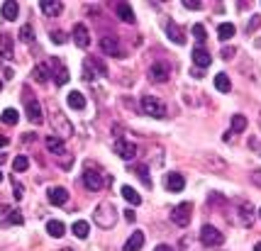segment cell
I'll list each match as a JSON object with an SVG mask.
<instances>
[{
    "label": "cell",
    "instance_id": "6da1fadb",
    "mask_svg": "<svg viewBox=\"0 0 261 251\" xmlns=\"http://www.w3.org/2000/svg\"><path fill=\"white\" fill-rule=\"evenodd\" d=\"M93 222L98 224L100 229H113L117 224V210L110 202H100V205L93 210Z\"/></svg>",
    "mask_w": 261,
    "mask_h": 251
},
{
    "label": "cell",
    "instance_id": "7a4b0ae2",
    "mask_svg": "<svg viewBox=\"0 0 261 251\" xmlns=\"http://www.w3.org/2000/svg\"><path fill=\"white\" fill-rule=\"evenodd\" d=\"M139 105H142V112L149 115V117H154V120L166 117V105H164L159 98H154V95H142Z\"/></svg>",
    "mask_w": 261,
    "mask_h": 251
},
{
    "label": "cell",
    "instance_id": "3957f363",
    "mask_svg": "<svg viewBox=\"0 0 261 251\" xmlns=\"http://www.w3.org/2000/svg\"><path fill=\"white\" fill-rule=\"evenodd\" d=\"M20 227V224H25V217H22V212L17 210V207H12V205H0V227L2 229H7V227Z\"/></svg>",
    "mask_w": 261,
    "mask_h": 251
},
{
    "label": "cell",
    "instance_id": "277c9868",
    "mask_svg": "<svg viewBox=\"0 0 261 251\" xmlns=\"http://www.w3.org/2000/svg\"><path fill=\"white\" fill-rule=\"evenodd\" d=\"M95 76H108V66L98 56H88L86 61H83V78L93 81Z\"/></svg>",
    "mask_w": 261,
    "mask_h": 251
},
{
    "label": "cell",
    "instance_id": "5b68a950",
    "mask_svg": "<svg viewBox=\"0 0 261 251\" xmlns=\"http://www.w3.org/2000/svg\"><path fill=\"white\" fill-rule=\"evenodd\" d=\"M198 239H200L203 247H220V244L225 242V234H222L217 227H212V224H203Z\"/></svg>",
    "mask_w": 261,
    "mask_h": 251
},
{
    "label": "cell",
    "instance_id": "8992f818",
    "mask_svg": "<svg viewBox=\"0 0 261 251\" xmlns=\"http://www.w3.org/2000/svg\"><path fill=\"white\" fill-rule=\"evenodd\" d=\"M171 78V63L169 61H154L149 66V81L151 83H166Z\"/></svg>",
    "mask_w": 261,
    "mask_h": 251
},
{
    "label": "cell",
    "instance_id": "52a82bcc",
    "mask_svg": "<svg viewBox=\"0 0 261 251\" xmlns=\"http://www.w3.org/2000/svg\"><path fill=\"white\" fill-rule=\"evenodd\" d=\"M191 217H193V205L191 202H181L171 210V222L176 227H188L191 224Z\"/></svg>",
    "mask_w": 261,
    "mask_h": 251
},
{
    "label": "cell",
    "instance_id": "ba28073f",
    "mask_svg": "<svg viewBox=\"0 0 261 251\" xmlns=\"http://www.w3.org/2000/svg\"><path fill=\"white\" fill-rule=\"evenodd\" d=\"M100 52L108 56H115V59H122L125 52H122V44H120V39H117L115 34H105V37H100Z\"/></svg>",
    "mask_w": 261,
    "mask_h": 251
},
{
    "label": "cell",
    "instance_id": "9c48e42d",
    "mask_svg": "<svg viewBox=\"0 0 261 251\" xmlns=\"http://www.w3.org/2000/svg\"><path fill=\"white\" fill-rule=\"evenodd\" d=\"M52 125H54V129L59 132V139H66V137L73 134V125L66 120L64 112H59V110L52 112Z\"/></svg>",
    "mask_w": 261,
    "mask_h": 251
},
{
    "label": "cell",
    "instance_id": "30bf717a",
    "mask_svg": "<svg viewBox=\"0 0 261 251\" xmlns=\"http://www.w3.org/2000/svg\"><path fill=\"white\" fill-rule=\"evenodd\" d=\"M83 186H86L90 193L103 190V173L100 171H93V168L88 166V171H83Z\"/></svg>",
    "mask_w": 261,
    "mask_h": 251
},
{
    "label": "cell",
    "instance_id": "8fae6325",
    "mask_svg": "<svg viewBox=\"0 0 261 251\" xmlns=\"http://www.w3.org/2000/svg\"><path fill=\"white\" fill-rule=\"evenodd\" d=\"M25 110H27V120L29 122H34V125H39V122L44 120V115H42V105H39L37 98H27V100H25Z\"/></svg>",
    "mask_w": 261,
    "mask_h": 251
},
{
    "label": "cell",
    "instance_id": "7c38bea8",
    "mask_svg": "<svg viewBox=\"0 0 261 251\" xmlns=\"http://www.w3.org/2000/svg\"><path fill=\"white\" fill-rule=\"evenodd\" d=\"M237 215H239V222L244 227H252L254 224V205L249 200H242L239 207H237Z\"/></svg>",
    "mask_w": 261,
    "mask_h": 251
},
{
    "label": "cell",
    "instance_id": "4fadbf2b",
    "mask_svg": "<svg viewBox=\"0 0 261 251\" xmlns=\"http://www.w3.org/2000/svg\"><path fill=\"white\" fill-rule=\"evenodd\" d=\"M115 151H117V156L125 159V161H132V159L137 156V146H134L132 141H125V139L115 141Z\"/></svg>",
    "mask_w": 261,
    "mask_h": 251
},
{
    "label": "cell",
    "instance_id": "5bb4252c",
    "mask_svg": "<svg viewBox=\"0 0 261 251\" xmlns=\"http://www.w3.org/2000/svg\"><path fill=\"white\" fill-rule=\"evenodd\" d=\"M71 37H73V42H76V47H78V49H88V47H90V34H88L86 25H81V22H78V25L73 27V34H71Z\"/></svg>",
    "mask_w": 261,
    "mask_h": 251
},
{
    "label": "cell",
    "instance_id": "9a60e30c",
    "mask_svg": "<svg viewBox=\"0 0 261 251\" xmlns=\"http://www.w3.org/2000/svg\"><path fill=\"white\" fill-rule=\"evenodd\" d=\"M39 10L47 15V17H59L64 12V2L61 0H42L39 2Z\"/></svg>",
    "mask_w": 261,
    "mask_h": 251
},
{
    "label": "cell",
    "instance_id": "2e32d148",
    "mask_svg": "<svg viewBox=\"0 0 261 251\" xmlns=\"http://www.w3.org/2000/svg\"><path fill=\"white\" fill-rule=\"evenodd\" d=\"M47 197H49V202H52V205L64 207V205L68 202V190H66V188H61V186H54V188H49Z\"/></svg>",
    "mask_w": 261,
    "mask_h": 251
},
{
    "label": "cell",
    "instance_id": "e0dca14e",
    "mask_svg": "<svg viewBox=\"0 0 261 251\" xmlns=\"http://www.w3.org/2000/svg\"><path fill=\"white\" fill-rule=\"evenodd\" d=\"M186 188V178L178 173V171H171L169 176H166V190L169 193H181Z\"/></svg>",
    "mask_w": 261,
    "mask_h": 251
},
{
    "label": "cell",
    "instance_id": "ac0fdd59",
    "mask_svg": "<svg viewBox=\"0 0 261 251\" xmlns=\"http://www.w3.org/2000/svg\"><path fill=\"white\" fill-rule=\"evenodd\" d=\"M15 56V42L12 34H0V59H12Z\"/></svg>",
    "mask_w": 261,
    "mask_h": 251
},
{
    "label": "cell",
    "instance_id": "d6986e66",
    "mask_svg": "<svg viewBox=\"0 0 261 251\" xmlns=\"http://www.w3.org/2000/svg\"><path fill=\"white\" fill-rule=\"evenodd\" d=\"M142 247H144V232H132V237L125 242V247H122V251H142Z\"/></svg>",
    "mask_w": 261,
    "mask_h": 251
},
{
    "label": "cell",
    "instance_id": "ffe728a7",
    "mask_svg": "<svg viewBox=\"0 0 261 251\" xmlns=\"http://www.w3.org/2000/svg\"><path fill=\"white\" fill-rule=\"evenodd\" d=\"M166 34H169V39H171L174 44H181V47L186 44V34H183V29L178 27L174 20H169V22H166Z\"/></svg>",
    "mask_w": 261,
    "mask_h": 251
},
{
    "label": "cell",
    "instance_id": "44dd1931",
    "mask_svg": "<svg viewBox=\"0 0 261 251\" xmlns=\"http://www.w3.org/2000/svg\"><path fill=\"white\" fill-rule=\"evenodd\" d=\"M193 63H196V68L203 71V68H207V66L212 63V56L207 54L203 47H196V49H193Z\"/></svg>",
    "mask_w": 261,
    "mask_h": 251
},
{
    "label": "cell",
    "instance_id": "7402d4cb",
    "mask_svg": "<svg viewBox=\"0 0 261 251\" xmlns=\"http://www.w3.org/2000/svg\"><path fill=\"white\" fill-rule=\"evenodd\" d=\"M32 76H34L37 83H47V81L52 78V63H49V61H47V63H37L34 71H32Z\"/></svg>",
    "mask_w": 261,
    "mask_h": 251
},
{
    "label": "cell",
    "instance_id": "603a6c76",
    "mask_svg": "<svg viewBox=\"0 0 261 251\" xmlns=\"http://www.w3.org/2000/svg\"><path fill=\"white\" fill-rule=\"evenodd\" d=\"M200 247H203L200 239L193 237V234H186V237H181V242H178V251H203Z\"/></svg>",
    "mask_w": 261,
    "mask_h": 251
},
{
    "label": "cell",
    "instance_id": "cb8c5ba5",
    "mask_svg": "<svg viewBox=\"0 0 261 251\" xmlns=\"http://www.w3.org/2000/svg\"><path fill=\"white\" fill-rule=\"evenodd\" d=\"M49 63L54 66V83H57V85L68 83V68H66V66H61V61H59V59H52Z\"/></svg>",
    "mask_w": 261,
    "mask_h": 251
},
{
    "label": "cell",
    "instance_id": "d4e9b609",
    "mask_svg": "<svg viewBox=\"0 0 261 251\" xmlns=\"http://www.w3.org/2000/svg\"><path fill=\"white\" fill-rule=\"evenodd\" d=\"M115 12H117V17L122 20V22H127V25H134V12H132V7L127 5V2H115Z\"/></svg>",
    "mask_w": 261,
    "mask_h": 251
},
{
    "label": "cell",
    "instance_id": "484cf974",
    "mask_svg": "<svg viewBox=\"0 0 261 251\" xmlns=\"http://www.w3.org/2000/svg\"><path fill=\"white\" fill-rule=\"evenodd\" d=\"M17 15H20V5H17L15 0H7V2H2V17H5L7 22L17 20Z\"/></svg>",
    "mask_w": 261,
    "mask_h": 251
},
{
    "label": "cell",
    "instance_id": "4316f807",
    "mask_svg": "<svg viewBox=\"0 0 261 251\" xmlns=\"http://www.w3.org/2000/svg\"><path fill=\"white\" fill-rule=\"evenodd\" d=\"M66 100H68V108H73V110H83V108H86V98H83V93H78V90H71Z\"/></svg>",
    "mask_w": 261,
    "mask_h": 251
},
{
    "label": "cell",
    "instance_id": "83f0119b",
    "mask_svg": "<svg viewBox=\"0 0 261 251\" xmlns=\"http://www.w3.org/2000/svg\"><path fill=\"white\" fill-rule=\"evenodd\" d=\"M47 232H49V237L61 239V237L66 234V227H64V222H59V220H49V222H47Z\"/></svg>",
    "mask_w": 261,
    "mask_h": 251
},
{
    "label": "cell",
    "instance_id": "f1b7e54d",
    "mask_svg": "<svg viewBox=\"0 0 261 251\" xmlns=\"http://www.w3.org/2000/svg\"><path fill=\"white\" fill-rule=\"evenodd\" d=\"M44 144H47V149H49L52 154H57V156H61V154L66 151V149H64V139H59V137H47Z\"/></svg>",
    "mask_w": 261,
    "mask_h": 251
},
{
    "label": "cell",
    "instance_id": "f546056e",
    "mask_svg": "<svg viewBox=\"0 0 261 251\" xmlns=\"http://www.w3.org/2000/svg\"><path fill=\"white\" fill-rule=\"evenodd\" d=\"M122 197H125L130 205H139V202H142V195H139L132 186H122Z\"/></svg>",
    "mask_w": 261,
    "mask_h": 251
},
{
    "label": "cell",
    "instance_id": "4dcf8cb0",
    "mask_svg": "<svg viewBox=\"0 0 261 251\" xmlns=\"http://www.w3.org/2000/svg\"><path fill=\"white\" fill-rule=\"evenodd\" d=\"M234 34H237V29H234L232 22H222L220 27H217V37L222 39V42H227V39H232Z\"/></svg>",
    "mask_w": 261,
    "mask_h": 251
},
{
    "label": "cell",
    "instance_id": "1f68e13d",
    "mask_svg": "<svg viewBox=\"0 0 261 251\" xmlns=\"http://www.w3.org/2000/svg\"><path fill=\"white\" fill-rule=\"evenodd\" d=\"M215 88H217L220 93H230V90H232V83H230L227 73H217V76H215Z\"/></svg>",
    "mask_w": 261,
    "mask_h": 251
},
{
    "label": "cell",
    "instance_id": "d6a6232c",
    "mask_svg": "<svg viewBox=\"0 0 261 251\" xmlns=\"http://www.w3.org/2000/svg\"><path fill=\"white\" fill-rule=\"evenodd\" d=\"M0 120H2V125H17L20 115H17V110H15V108H7V110H2Z\"/></svg>",
    "mask_w": 261,
    "mask_h": 251
},
{
    "label": "cell",
    "instance_id": "836d02e7",
    "mask_svg": "<svg viewBox=\"0 0 261 251\" xmlns=\"http://www.w3.org/2000/svg\"><path fill=\"white\" fill-rule=\"evenodd\" d=\"M71 229H73V234H76L78 239H86L88 234H90V227H88V222H83V220H78Z\"/></svg>",
    "mask_w": 261,
    "mask_h": 251
},
{
    "label": "cell",
    "instance_id": "e575fe53",
    "mask_svg": "<svg viewBox=\"0 0 261 251\" xmlns=\"http://www.w3.org/2000/svg\"><path fill=\"white\" fill-rule=\"evenodd\" d=\"M247 129V117L244 115H232V132H244Z\"/></svg>",
    "mask_w": 261,
    "mask_h": 251
},
{
    "label": "cell",
    "instance_id": "d590c367",
    "mask_svg": "<svg viewBox=\"0 0 261 251\" xmlns=\"http://www.w3.org/2000/svg\"><path fill=\"white\" fill-rule=\"evenodd\" d=\"M20 39H22L25 44H32V42H34V29H32V25H22V27H20Z\"/></svg>",
    "mask_w": 261,
    "mask_h": 251
},
{
    "label": "cell",
    "instance_id": "8d00e7d4",
    "mask_svg": "<svg viewBox=\"0 0 261 251\" xmlns=\"http://www.w3.org/2000/svg\"><path fill=\"white\" fill-rule=\"evenodd\" d=\"M12 168H15L17 173H22V171H27V168H29V159H27V156H17V159L12 161Z\"/></svg>",
    "mask_w": 261,
    "mask_h": 251
},
{
    "label": "cell",
    "instance_id": "74e56055",
    "mask_svg": "<svg viewBox=\"0 0 261 251\" xmlns=\"http://www.w3.org/2000/svg\"><path fill=\"white\" fill-rule=\"evenodd\" d=\"M134 171H137V176H139V181L144 183L146 188H151V178H149V168H146V166H137V168H134Z\"/></svg>",
    "mask_w": 261,
    "mask_h": 251
},
{
    "label": "cell",
    "instance_id": "f35d334b",
    "mask_svg": "<svg viewBox=\"0 0 261 251\" xmlns=\"http://www.w3.org/2000/svg\"><path fill=\"white\" fill-rule=\"evenodd\" d=\"M205 161H210L217 171H225V168H227V164H225L222 159H217V156H212V154H205Z\"/></svg>",
    "mask_w": 261,
    "mask_h": 251
},
{
    "label": "cell",
    "instance_id": "ab89813d",
    "mask_svg": "<svg viewBox=\"0 0 261 251\" xmlns=\"http://www.w3.org/2000/svg\"><path fill=\"white\" fill-rule=\"evenodd\" d=\"M49 37H52V42H54V44H66V39H68V37H66V32H61V29H54Z\"/></svg>",
    "mask_w": 261,
    "mask_h": 251
},
{
    "label": "cell",
    "instance_id": "60d3db41",
    "mask_svg": "<svg viewBox=\"0 0 261 251\" xmlns=\"http://www.w3.org/2000/svg\"><path fill=\"white\" fill-rule=\"evenodd\" d=\"M193 37H196L198 42H205V39H207V34H205L203 25H193Z\"/></svg>",
    "mask_w": 261,
    "mask_h": 251
},
{
    "label": "cell",
    "instance_id": "b9f144b4",
    "mask_svg": "<svg viewBox=\"0 0 261 251\" xmlns=\"http://www.w3.org/2000/svg\"><path fill=\"white\" fill-rule=\"evenodd\" d=\"M10 183H12V190H15V197H17V200H22V195H25V188H22V186H20V183H17L15 178H10Z\"/></svg>",
    "mask_w": 261,
    "mask_h": 251
},
{
    "label": "cell",
    "instance_id": "7bdbcfd3",
    "mask_svg": "<svg viewBox=\"0 0 261 251\" xmlns=\"http://www.w3.org/2000/svg\"><path fill=\"white\" fill-rule=\"evenodd\" d=\"M259 25H261V17H259V15H254V17L249 20V27H247V32H254Z\"/></svg>",
    "mask_w": 261,
    "mask_h": 251
},
{
    "label": "cell",
    "instance_id": "ee69618b",
    "mask_svg": "<svg viewBox=\"0 0 261 251\" xmlns=\"http://www.w3.org/2000/svg\"><path fill=\"white\" fill-rule=\"evenodd\" d=\"M183 7H188V10H200V2H198V0H183Z\"/></svg>",
    "mask_w": 261,
    "mask_h": 251
},
{
    "label": "cell",
    "instance_id": "f6af8a7d",
    "mask_svg": "<svg viewBox=\"0 0 261 251\" xmlns=\"http://www.w3.org/2000/svg\"><path fill=\"white\" fill-rule=\"evenodd\" d=\"M249 149H254V151L261 156V141L257 139V137H252V139H249Z\"/></svg>",
    "mask_w": 261,
    "mask_h": 251
},
{
    "label": "cell",
    "instance_id": "bcb514c9",
    "mask_svg": "<svg viewBox=\"0 0 261 251\" xmlns=\"http://www.w3.org/2000/svg\"><path fill=\"white\" fill-rule=\"evenodd\" d=\"M220 54H222V59H225V61H230V59H232V56L237 54V52H234L232 47H225V49H222V52H220Z\"/></svg>",
    "mask_w": 261,
    "mask_h": 251
},
{
    "label": "cell",
    "instance_id": "7dc6e473",
    "mask_svg": "<svg viewBox=\"0 0 261 251\" xmlns=\"http://www.w3.org/2000/svg\"><path fill=\"white\" fill-rule=\"evenodd\" d=\"M252 183L261 188V168H259V171H252Z\"/></svg>",
    "mask_w": 261,
    "mask_h": 251
},
{
    "label": "cell",
    "instance_id": "c3c4849f",
    "mask_svg": "<svg viewBox=\"0 0 261 251\" xmlns=\"http://www.w3.org/2000/svg\"><path fill=\"white\" fill-rule=\"evenodd\" d=\"M154 251H176V249H174V247H169V244H156Z\"/></svg>",
    "mask_w": 261,
    "mask_h": 251
},
{
    "label": "cell",
    "instance_id": "681fc988",
    "mask_svg": "<svg viewBox=\"0 0 261 251\" xmlns=\"http://www.w3.org/2000/svg\"><path fill=\"white\" fill-rule=\"evenodd\" d=\"M2 73H5V81H10V78H12V76H15V71H12V68H5V71H2Z\"/></svg>",
    "mask_w": 261,
    "mask_h": 251
},
{
    "label": "cell",
    "instance_id": "f907efd6",
    "mask_svg": "<svg viewBox=\"0 0 261 251\" xmlns=\"http://www.w3.org/2000/svg\"><path fill=\"white\" fill-rule=\"evenodd\" d=\"M191 73H193V78H203V76H205V73H203V71H200V68H193Z\"/></svg>",
    "mask_w": 261,
    "mask_h": 251
},
{
    "label": "cell",
    "instance_id": "816d5d0a",
    "mask_svg": "<svg viewBox=\"0 0 261 251\" xmlns=\"http://www.w3.org/2000/svg\"><path fill=\"white\" fill-rule=\"evenodd\" d=\"M125 217H127L130 222H134V212H132V210H127V212H125Z\"/></svg>",
    "mask_w": 261,
    "mask_h": 251
},
{
    "label": "cell",
    "instance_id": "f5cc1de1",
    "mask_svg": "<svg viewBox=\"0 0 261 251\" xmlns=\"http://www.w3.org/2000/svg\"><path fill=\"white\" fill-rule=\"evenodd\" d=\"M2 146H7V137H2V134H0V149H2Z\"/></svg>",
    "mask_w": 261,
    "mask_h": 251
},
{
    "label": "cell",
    "instance_id": "db71d44e",
    "mask_svg": "<svg viewBox=\"0 0 261 251\" xmlns=\"http://www.w3.org/2000/svg\"><path fill=\"white\" fill-rule=\"evenodd\" d=\"M254 251H261V244H257V247H254Z\"/></svg>",
    "mask_w": 261,
    "mask_h": 251
},
{
    "label": "cell",
    "instance_id": "11a10c76",
    "mask_svg": "<svg viewBox=\"0 0 261 251\" xmlns=\"http://www.w3.org/2000/svg\"><path fill=\"white\" fill-rule=\"evenodd\" d=\"M61 251H73V249H68V247H64V249H61Z\"/></svg>",
    "mask_w": 261,
    "mask_h": 251
},
{
    "label": "cell",
    "instance_id": "9f6ffc18",
    "mask_svg": "<svg viewBox=\"0 0 261 251\" xmlns=\"http://www.w3.org/2000/svg\"><path fill=\"white\" fill-rule=\"evenodd\" d=\"M0 181H2V171H0Z\"/></svg>",
    "mask_w": 261,
    "mask_h": 251
},
{
    "label": "cell",
    "instance_id": "6f0895ef",
    "mask_svg": "<svg viewBox=\"0 0 261 251\" xmlns=\"http://www.w3.org/2000/svg\"><path fill=\"white\" fill-rule=\"evenodd\" d=\"M0 90H2V81H0Z\"/></svg>",
    "mask_w": 261,
    "mask_h": 251
},
{
    "label": "cell",
    "instance_id": "680465c9",
    "mask_svg": "<svg viewBox=\"0 0 261 251\" xmlns=\"http://www.w3.org/2000/svg\"><path fill=\"white\" fill-rule=\"evenodd\" d=\"M259 215H261V207H259Z\"/></svg>",
    "mask_w": 261,
    "mask_h": 251
},
{
    "label": "cell",
    "instance_id": "91938a15",
    "mask_svg": "<svg viewBox=\"0 0 261 251\" xmlns=\"http://www.w3.org/2000/svg\"><path fill=\"white\" fill-rule=\"evenodd\" d=\"M259 125H261V117H259Z\"/></svg>",
    "mask_w": 261,
    "mask_h": 251
}]
</instances>
